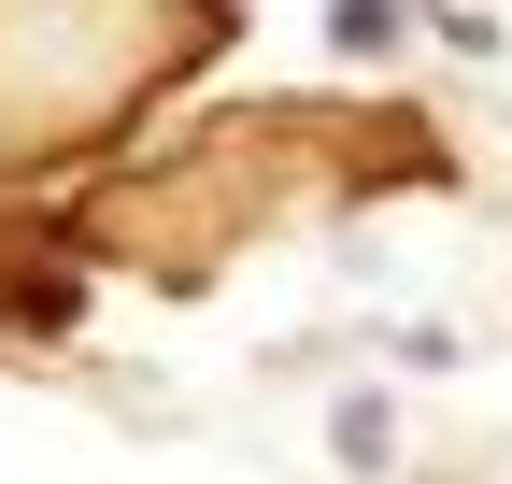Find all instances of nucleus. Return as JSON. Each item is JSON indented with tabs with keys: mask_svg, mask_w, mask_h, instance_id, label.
Returning a JSON list of instances; mask_svg holds the SVG:
<instances>
[{
	"mask_svg": "<svg viewBox=\"0 0 512 484\" xmlns=\"http://www.w3.org/2000/svg\"><path fill=\"white\" fill-rule=\"evenodd\" d=\"M328 442H342V470H384V456H399V413H384V399H342Z\"/></svg>",
	"mask_w": 512,
	"mask_h": 484,
	"instance_id": "obj_3",
	"label": "nucleus"
},
{
	"mask_svg": "<svg viewBox=\"0 0 512 484\" xmlns=\"http://www.w3.org/2000/svg\"><path fill=\"white\" fill-rule=\"evenodd\" d=\"M399 43H413V15H399V0H328V57H370V72H384Z\"/></svg>",
	"mask_w": 512,
	"mask_h": 484,
	"instance_id": "obj_2",
	"label": "nucleus"
},
{
	"mask_svg": "<svg viewBox=\"0 0 512 484\" xmlns=\"http://www.w3.org/2000/svg\"><path fill=\"white\" fill-rule=\"evenodd\" d=\"M200 43H214V0H0V100L29 86V57H57L15 157H57V143L114 129V114L143 100L171 57H200Z\"/></svg>",
	"mask_w": 512,
	"mask_h": 484,
	"instance_id": "obj_1",
	"label": "nucleus"
}]
</instances>
